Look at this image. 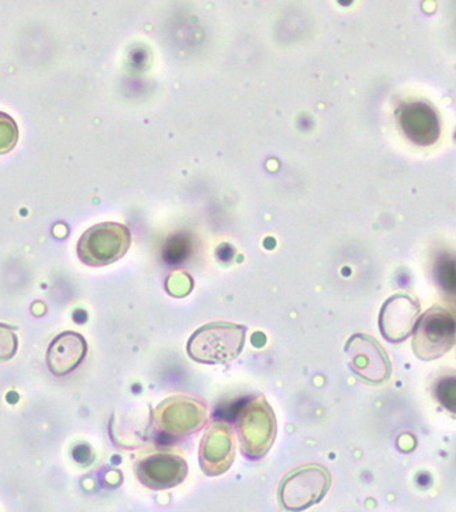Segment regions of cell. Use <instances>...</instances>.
Segmentation results:
<instances>
[{
  "instance_id": "obj_12",
  "label": "cell",
  "mask_w": 456,
  "mask_h": 512,
  "mask_svg": "<svg viewBox=\"0 0 456 512\" xmlns=\"http://www.w3.org/2000/svg\"><path fill=\"white\" fill-rule=\"evenodd\" d=\"M88 345L77 332H63L52 340L47 351V366L52 375L66 376L76 371L87 357Z\"/></svg>"
},
{
  "instance_id": "obj_15",
  "label": "cell",
  "mask_w": 456,
  "mask_h": 512,
  "mask_svg": "<svg viewBox=\"0 0 456 512\" xmlns=\"http://www.w3.org/2000/svg\"><path fill=\"white\" fill-rule=\"evenodd\" d=\"M18 350V338L13 328L0 324V362L11 360Z\"/></svg>"
},
{
  "instance_id": "obj_11",
  "label": "cell",
  "mask_w": 456,
  "mask_h": 512,
  "mask_svg": "<svg viewBox=\"0 0 456 512\" xmlns=\"http://www.w3.org/2000/svg\"><path fill=\"white\" fill-rule=\"evenodd\" d=\"M136 474L142 485L155 491H163L182 484L188 477V463L174 454H156L142 459Z\"/></svg>"
},
{
  "instance_id": "obj_5",
  "label": "cell",
  "mask_w": 456,
  "mask_h": 512,
  "mask_svg": "<svg viewBox=\"0 0 456 512\" xmlns=\"http://www.w3.org/2000/svg\"><path fill=\"white\" fill-rule=\"evenodd\" d=\"M132 245V233L121 223L104 222L81 235L78 259L89 267H106L121 260Z\"/></svg>"
},
{
  "instance_id": "obj_14",
  "label": "cell",
  "mask_w": 456,
  "mask_h": 512,
  "mask_svg": "<svg viewBox=\"0 0 456 512\" xmlns=\"http://www.w3.org/2000/svg\"><path fill=\"white\" fill-rule=\"evenodd\" d=\"M20 130L17 122L6 112L0 111V155H7L16 148Z\"/></svg>"
},
{
  "instance_id": "obj_3",
  "label": "cell",
  "mask_w": 456,
  "mask_h": 512,
  "mask_svg": "<svg viewBox=\"0 0 456 512\" xmlns=\"http://www.w3.org/2000/svg\"><path fill=\"white\" fill-rule=\"evenodd\" d=\"M332 478L323 465H305L291 470L279 485V503L284 510L301 512L319 504L330 492Z\"/></svg>"
},
{
  "instance_id": "obj_13",
  "label": "cell",
  "mask_w": 456,
  "mask_h": 512,
  "mask_svg": "<svg viewBox=\"0 0 456 512\" xmlns=\"http://www.w3.org/2000/svg\"><path fill=\"white\" fill-rule=\"evenodd\" d=\"M433 394L444 409L456 414V373L437 380L433 387Z\"/></svg>"
},
{
  "instance_id": "obj_16",
  "label": "cell",
  "mask_w": 456,
  "mask_h": 512,
  "mask_svg": "<svg viewBox=\"0 0 456 512\" xmlns=\"http://www.w3.org/2000/svg\"><path fill=\"white\" fill-rule=\"evenodd\" d=\"M439 276L441 283L448 290H456V261L447 259L444 263H441Z\"/></svg>"
},
{
  "instance_id": "obj_17",
  "label": "cell",
  "mask_w": 456,
  "mask_h": 512,
  "mask_svg": "<svg viewBox=\"0 0 456 512\" xmlns=\"http://www.w3.org/2000/svg\"><path fill=\"white\" fill-rule=\"evenodd\" d=\"M456 261V260H455Z\"/></svg>"
},
{
  "instance_id": "obj_1",
  "label": "cell",
  "mask_w": 456,
  "mask_h": 512,
  "mask_svg": "<svg viewBox=\"0 0 456 512\" xmlns=\"http://www.w3.org/2000/svg\"><path fill=\"white\" fill-rule=\"evenodd\" d=\"M246 327L233 323H211L197 330L186 351L198 364L223 365L239 357L245 346Z\"/></svg>"
},
{
  "instance_id": "obj_9",
  "label": "cell",
  "mask_w": 456,
  "mask_h": 512,
  "mask_svg": "<svg viewBox=\"0 0 456 512\" xmlns=\"http://www.w3.org/2000/svg\"><path fill=\"white\" fill-rule=\"evenodd\" d=\"M421 305L407 294H395L381 306L379 327L383 338L391 343L405 342L420 319Z\"/></svg>"
},
{
  "instance_id": "obj_8",
  "label": "cell",
  "mask_w": 456,
  "mask_h": 512,
  "mask_svg": "<svg viewBox=\"0 0 456 512\" xmlns=\"http://www.w3.org/2000/svg\"><path fill=\"white\" fill-rule=\"evenodd\" d=\"M200 466L209 477L222 476L233 465L235 458L234 433L226 421L209 424L200 444Z\"/></svg>"
},
{
  "instance_id": "obj_4",
  "label": "cell",
  "mask_w": 456,
  "mask_h": 512,
  "mask_svg": "<svg viewBox=\"0 0 456 512\" xmlns=\"http://www.w3.org/2000/svg\"><path fill=\"white\" fill-rule=\"evenodd\" d=\"M456 345V315L451 310L433 306L418 319L413 347L418 360L429 362L443 357Z\"/></svg>"
},
{
  "instance_id": "obj_6",
  "label": "cell",
  "mask_w": 456,
  "mask_h": 512,
  "mask_svg": "<svg viewBox=\"0 0 456 512\" xmlns=\"http://www.w3.org/2000/svg\"><path fill=\"white\" fill-rule=\"evenodd\" d=\"M207 405L200 399L174 395L153 411V425L164 436L183 437L200 431L207 422Z\"/></svg>"
},
{
  "instance_id": "obj_2",
  "label": "cell",
  "mask_w": 456,
  "mask_h": 512,
  "mask_svg": "<svg viewBox=\"0 0 456 512\" xmlns=\"http://www.w3.org/2000/svg\"><path fill=\"white\" fill-rule=\"evenodd\" d=\"M237 429L242 454L250 461L264 458L274 446L276 418L264 396H256L238 411Z\"/></svg>"
},
{
  "instance_id": "obj_10",
  "label": "cell",
  "mask_w": 456,
  "mask_h": 512,
  "mask_svg": "<svg viewBox=\"0 0 456 512\" xmlns=\"http://www.w3.org/2000/svg\"><path fill=\"white\" fill-rule=\"evenodd\" d=\"M399 126L410 142L418 147H432L441 134L440 117L432 104L410 102L399 108Z\"/></svg>"
},
{
  "instance_id": "obj_7",
  "label": "cell",
  "mask_w": 456,
  "mask_h": 512,
  "mask_svg": "<svg viewBox=\"0 0 456 512\" xmlns=\"http://www.w3.org/2000/svg\"><path fill=\"white\" fill-rule=\"evenodd\" d=\"M345 351L351 372L369 384L386 383L391 377L390 357L373 336L357 334L347 340Z\"/></svg>"
}]
</instances>
